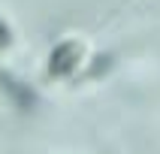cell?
Wrapping results in <instances>:
<instances>
[{"label":"cell","instance_id":"cell-1","mask_svg":"<svg viewBox=\"0 0 160 154\" xmlns=\"http://www.w3.org/2000/svg\"><path fill=\"white\" fill-rule=\"evenodd\" d=\"M82 57H85V42L82 39H63L61 45H54L48 54V76L52 79H63L79 70Z\"/></svg>","mask_w":160,"mask_h":154},{"label":"cell","instance_id":"cell-2","mask_svg":"<svg viewBox=\"0 0 160 154\" xmlns=\"http://www.w3.org/2000/svg\"><path fill=\"white\" fill-rule=\"evenodd\" d=\"M0 88H3V94L9 97V103H12L21 115H27V112H33V109H36V91L27 88L21 79L9 76L6 70H0Z\"/></svg>","mask_w":160,"mask_h":154},{"label":"cell","instance_id":"cell-3","mask_svg":"<svg viewBox=\"0 0 160 154\" xmlns=\"http://www.w3.org/2000/svg\"><path fill=\"white\" fill-rule=\"evenodd\" d=\"M109 67H112V57H109V54H97V57H94V67L85 72V79H97V76L109 72Z\"/></svg>","mask_w":160,"mask_h":154},{"label":"cell","instance_id":"cell-4","mask_svg":"<svg viewBox=\"0 0 160 154\" xmlns=\"http://www.w3.org/2000/svg\"><path fill=\"white\" fill-rule=\"evenodd\" d=\"M9 45H12V30H9V24L0 18V52L9 48Z\"/></svg>","mask_w":160,"mask_h":154}]
</instances>
